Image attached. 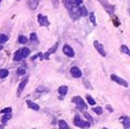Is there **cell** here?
I'll return each instance as SVG.
<instances>
[{
	"label": "cell",
	"instance_id": "6da1fadb",
	"mask_svg": "<svg viewBox=\"0 0 130 129\" xmlns=\"http://www.w3.org/2000/svg\"><path fill=\"white\" fill-rule=\"evenodd\" d=\"M99 2L101 3V5L104 9L106 10V12L108 13L110 16H113L115 13V6L112 5L111 3H109L107 0H99Z\"/></svg>",
	"mask_w": 130,
	"mask_h": 129
},
{
	"label": "cell",
	"instance_id": "7a4b0ae2",
	"mask_svg": "<svg viewBox=\"0 0 130 129\" xmlns=\"http://www.w3.org/2000/svg\"><path fill=\"white\" fill-rule=\"evenodd\" d=\"M72 102L75 103L77 105V108L79 109V110H81V111H83V110H86L87 108V104L85 103V101L83 100V98H81L80 96H74L73 98H72Z\"/></svg>",
	"mask_w": 130,
	"mask_h": 129
},
{
	"label": "cell",
	"instance_id": "3957f363",
	"mask_svg": "<svg viewBox=\"0 0 130 129\" xmlns=\"http://www.w3.org/2000/svg\"><path fill=\"white\" fill-rule=\"evenodd\" d=\"M74 124L78 126V127H81V128H85V127H89L90 123L88 121H85L84 119H82L81 117L79 115H77L76 117L74 118Z\"/></svg>",
	"mask_w": 130,
	"mask_h": 129
},
{
	"label": "cell",
	"instance_id": "277c9868",
	"mask_svg": "<svg viewBox=\"0 0 130 129\" xmlns=\"http://www.w3.org/2000/svg\"><path fill=\"white\" fill-rule=\"evenodd\" d=\"M93 46H94V48L96 49V52H98V54H100V55H102L103 57H105L107 54H106V52H105V49H104L103 45L100 43L99 41L97 40H95L94 42H93Z\"/></svg>",
	"mask_w": 130,
	"mask_h": 129
},
{
	"label": "cell",
	"instance_id": "5b68a950",
	"mask_svg": "<svg viewBox=\"0 0 130 129\" xmlns=\"http://www.w3.org/2000/svg\"><path fill=\"white\" fill-rule=\"evenodd\" d=\"M111 80L114 81L115 83H117L119 86H124V87H127V86H128V83H127V82L124 81V80L121 79V78H119V76L115 75V74H112V75H111Z\"/></svg>",
	"mask_w": 130,
	"mask_h": 129
},
{
	"label": "cell",
	"instance_id": "8992f818",
	"mask_svg": "<svg viewBox=\"0 0 130 129\" xmlns=\"http://www.w3.org/2000/svg\"><path fill=\"white\" fill-rule=\"evenodd\" d=\"M62 51H63V54L65 55H67L68 57H74L75 56V52H74V50L71 48L69 45H64Z\"/></svg>",
	"mask_w": 130,
	"mask_h": 129
},
{
	"label": "cell",
	"instance_id": "52a82bcc",
	"mask_svg": "<svg viewBox=\"0 0 130 129\" xmlns=\"http://www.w3.org/2000/svg\"><path fill=\"white\" fill-rule=\"evenodd\" d=\"M38 22L41 26L48 27L50 25V22L49 20H48V17L44 16L42 14H39L38 15Z\"/></svg>",
	"mask_w": 130,
	"mask_h": 129
},
{
	"label": "cell",
	"instance_id": "ba28073f",
	"mask_svg": "<svg viewBox=\"0 0 130 129\" xmlns=\"http://www.w3.org/2000/svg\"><path fill=\"white\" fill-rule=\"evenodd\" d=\"M70 73H71V75H72V77H74V78H81L82 75H83L81 69H80L79 67H77V66L71 67Z\"/></svg>",
	"mask_w": 130,
	"mask_h": 129
},
{
	"label": "cell",
	"instance_id": "9c48e42d",
	"mask_svg": "<svg viewBox=\"0 0 130 129\" xmlns=\"http://www.w3.org/2000/svg\"><path fill=\"white\" fill-rule=\"evenodd\" d=\"M57 48H58V43H55L52 47L51 49H49V51L46 53V54H44L43 56H42V58H44V59H49V56L51 55V54H54L55 52H56V50H57Z\"/></svg>",
	"mask_w": 130,
	"mask_h": 129
},
{
	"label": "cell",
	"instance_id": "30bf717a",
	"mask_svg": "<svg viewBox=\"0 0 130 129\" xmlns=\"http://www.w3.org/2000/svg\"><path fill=\"white\" fill-rule=\"evenodd\" d=\"M27 82H28V77H25V78H23L22 80V82L20 83V86L18 87V96H20L21 95V93L23 91V89H24V87L26 86Z\"/></svg>",
	"mask_w": 130,
	"mask_h": 129
},
{
	"label": "cell",
	"instance_id": "8fae6325",
	"mask_svg": "<svg viewBox=\"0 0 130 129\" xmlns=\"http://www.w3.org/2000/svg\"><path fill=\"white\" fill-rule=\"evenodd\" d=\"M39 5V0H27V6L30 10H36Z\"/></svg>",
	"mask_w": 130,
	"mask_h": 129
},
{
	"label": "cell",
	"instance_id": "7c38bea8",
	"mask_svg": "<svg viewBox=\"0 0 130 129\" xmlns=\"http://www.w3.org/2000/svg\"><path fill=\"white\" fill-rule=\"evenodd\" d=\"M120 120H121L124 128H130V118L128 117H122L120 118Z\"/></svg>",
	"mask_w": 130,
	"mask_h": 129
},
{
	"label": "cell",
	"instance_id": "4fadbf2b",
	"mask_svg": "<svg viewBox=\"0 0 130 129\" xmlns=\"http://www.w3.org/2000/svg\"><path fill=\"white\" fill-rule=\"evenodd\" d=\"M26 104L28 105V107L30 108V109H32V110H34V111H39V110H40V106H39L38 104L32 102V101H30V100H27Z\"/></svg>",
	"mask_w": 130,
	"mask_h": 129
},
{
	"label": "cell",
	"instance_id": "5bb4252c",
	"mask_svg": "<svg viewBox=\"0 0 130 129\" xmlns=\"http://www.w3.org/2000/svg\"><path fill=\"white\" fill-rule=\"evenodd\" d=\"M79 13H80L81 17H87L88 15V12H87V8L84 5H82V4L79 6Z\"/></svg>",
	"mask_w": 130,
	"mask_h": 129
},
{
	"label": "cell",
	"instance_id": "9a60e30c",
	"mask_svg": "<svg viewBox=\"0 0 130 129\" xmlns=\"http://www.w3.org/2000/svg\"><path fill=\"white\" fill-rule=\"evenodd\" d=\"M67 92H68V86H61L58 87V93H59L61 96L66 95Z\"/></svg>",
	"mask_w": 130,
	"mask_h": 129
},
{
	"label": "cell",
	"instance_id": "2e32d148",
	"mask_svg": "<svg viewBox=\"0 0 130 129\" xmlns=\"http://www.w3.org/2000/svg\"><path fill=\"white\" fill-rule=\"evenodd\" d=\"M22 58V50H18L16 52V54L14 55V60L15 61H20Z\"/></svg>",
	"mask_w": 130,
	"mask_h": 129
},
{
	"label": "cell",
	"instance_id": "e0dca14e",
	"mask_svg": "<svg viewBox=\"0 0 130 129\" xmlns=\"http://www.w3.org/2000/svg\"><path fill=\"white\" fill-rule=\"evenodd\" d=\"M120 52H121L122 54H127V55H129V56H130V49L128 48L127 46H125V45H122V46L120 47Z\"/></svg>",
	"mask_w": 130,
	"mask_h": 129
},
{
	"label": "cell",
	"instance_id": "ac0fdd59",
	"mask_svg": "<svg viewBox=\"0 0 130 129\" xmlns=\"http://www.w3.org/2000/svg\"><path fill=\"white\" fill-rule=\"evenodd\" d=\"M22 58H26L27 56L30 54V50L28 48L22 49Z\"/></svg>",
	"mask_w": 130,
	"mask_h": 129
},
{
	"label": "cell",
	"instance_id": "d6986e66",
	"mask_svg": "<svg viewBox=\"0 0 130 129\" xmlns=\"http://www.w3.org/2000/svg\"><path fill=\"white\" fill-rule=\"evenodd\" d=\"M12 118V115L11 113H8V114H4V116L2 117V118H1V121L3 122V123H6L10 118Z\"/></svg>",
	"mask_w": 130,
	"mask_h": 129
},
{
	"label": "cell",
	"instance_id": "ffe728a7",
	"mask_svg": "<svg viewBox=\"0 0 130 129\" xmlns=\"http://www.w3.org/2000/svg\"><path fill=\"white\" fill-rule=\"evenodd\" d=\"M58 126H59V128H61V129H63V128H69V125L66 123L64 120H62V119L58 120Z\"/></svg>",
	"mask_w": 130,
	"mask_h": 129
},
{
	"label": "cell",
	"instance_id": "44dd1931",
	"mask_svg": "<svg viewBox=\"0 0 130 129\" xmlns=\"http://www.w3.org/2000/svg\"><path fill=\"white\" fill-rule=\"evenodd\" d=\"M8 75H9V72H8L7 69H1V70H0V78H1V79H4V78H6Z\"/></svg>",
	"mask_w": 130,
	"mask_h": 129
},
{
	"label": "cell",
	"instance_id": "7402d4cb",
	"mask_svg": "<svg viewBox=\"0 0 130 129\" xmlns=\"http://www.w3.org/2000/svg\"><path fill=\"white\" fill-rule=\"evenodd\" d=\"M87 102H88V104L91 105V106H94V105L96 104L95 100H94L90 95H87Z\"/></svg>",
	"mask_w": 130,
	"mask_h": 129
},
{
	"label": "cell",
	"instance_id": "603a6c76",
	"mask_svg": "<svg viewBox=\"0 0 130 129\" xmlns=\"http://www.w3.org/2000/svg\"><path fill=\"white\" fill-rule=\"evenodd\" d=\"M19 43L20 44H26L27 43V38L23 35H20L19 36Z\"/></svg>",
	"mask_w": 130,
	"mask_h": 129
},
{
	"label": "cell",
	"instance_id": "cb8c5ba5",
	"mask_svg": "<svg viewBox=\"0 0 130 129\" xmlns=\"http://www.w3.org/2000/svg\"><path fill=\"white\" fill-rule=\"evenodd\" d=\"M17 73H18V75L23 76V75H25V73H26V70H25L23 67H20V68H18V70H17Z\"/></svg>",
	"mask_w": 130,
	"mask_h": 129
},
{
	"label": "cell",
	"instance_id": "d4e9b609",
	"mask_svg": "<svg viewBox=\"0 0 130 129\" xmlns=\"http://www.w3.org/2000/svg\"><path fill=\"white\" fill-rule=\"evenodd\" d=\"M8 41V36L5 34H0V44H3Z\"/></svg>",
	"mask_w": 130,
	"mask_h": 129
},
{
	"label": "cell",
	"instance_id": "484cf974",
	"mask_svg": "<svg viewBox=\"0 0 130 129\" xmlns=\"http://www.w3.org/2000/svg\"><path fill=\"white\" fill-rule=\"evenodd\" d=\"M92 111L94 112V113H96L97 115H102V113H103V110H102V108L101 107H96V108H93L92 109Z\"/></svg>",
	"mask_w": 130,
	"mask_h": 129
},
{
	"label": "cell",
	"instance_id": "4316f807",
	"mask_svg": "<svg viewBox=\"0 0 130 129\" xmlns=\"http://www.w3.org/2000/svg\"><path fill=\"white\" fill-rule=\"evenodd\" d=\"M89 20H90V22L93 25H96V22H95V17H94V14L93 13H90V15H89Z\"/></svg>",
	"mask_w": 130,
	"mask_h": 129
},
{
	"label": "cell",
	"instance_id": "83f0119b",
	"mask_svg": "<svg viewBox=\"0 0 130 129\" xmlns=\"http://www.w3.org/2000/svg\"><path fill=\"white\" fill-rule=\"evenodd\" d=\"M36 91L40 92V93H41V92H48L49 91V89H48V88H46V87H44V86H39L38 88L36 89Z\"/></svg>",
	"mask_w": 130,
	"mask_h": 129
},
{
	"label": "cell",
	"instance_id": "f1b7e54d",
	"mask_svg": "<svg viewBox=\"0 0 130 129\" xmlns=\"http://www.w3.org/2000/svg\"><path fill=\"white\" fill-rule=\"evenodd\" d=\"M30 40L32 41V42H37L38 41V38H37V35H36V33H31L30 34Z\"/></svg>",
	"mask_w": 130,
	"mask_h": 129
},
{
	"label": "cell",
	"instance_id": "f546056e",
	"mask_svg": "<svg viewBox=\"0 0 130 129\" xmlns=\"http://www.w3.org/2000/svg\"><path fill=\"white\" fill-rule=\"evenodd\" d=\"M11 112H12V108L9 107V108H5V109H3L0 113L1 114H8V113H11Z\"/></svg>",
	"mask_w": 130,
	"mask_h": 129
},
{
	"label": "cell",
	"instance_id": "4dcf8cb0",
	"mask_svg": "<svg viewBox=\"0 0 130 129\" xmlns=\"http://www.w3.org/2000/svg\"><path fill=\"white\" fill-rule=\"evenodd\" d=\"M52 3L54 5V8H58V5H59V0H52Z\"/></svg>",
	"mask_w": 130,
	"mask_h": 129
},
{
	"label": "cell",
	"instance_id": "1f68e13d",
	"mask_svg": "<svg viewBox=\"0 0 130 129\" xmlns=\"http://www.w3.org/2000/svg\"><path fill=\"white\" fill-rule=\"evenodd\" d=\"M74 2H75L78 6H80L81 4H83V0H74Z\"/></svg>",
	"mask_w": 130,
	"mask_h": 129
},
{
	"label": "cell",
	"instance_id": "d6a6232c",
	"mask_svg": "<svg viewBox=\"0 0 130 129\" xmlns=\"http://www.w3.org/2000/svg\"><path fill=\"white\" fill-rule=\"evenodd\" d=\"M84 115H85V117H86V118H87V119H89V120L91 121V120H92V118L90 117V116H89V115H87V113H84Z\"/></svg>",
	"mask_w": 130,
	"mask_h": 129
},
{
	"label": "cell",
	"instance_id": "836d02e7",
	"mask_svg": "<svg viewBox=\"0 0 130 129\" xmlns=\"http://www.w3.org/2000/svg\"><path fill=\"white\" fill-rule=\"evenodd\" d=\"M107 109H108L110 112H113V109H112V108H110V106H109V105L107 106Z\"/></svg>",
	"mask_w": 130,
	"mask_h": 129
},
{
	"label": "cell",
	"instance_id": "e575fe53",
	"mask_svg": "<svg viewBox=\"0 0 130 129\" xmlns=\"http://www.w3.org/2000/svg\"><path fill=\"white\" fill-rule=\"evenodd\" d=\"M2 49H3V46H2L1 44H0V50H2Z\"/></svg>",
	"mask_w": 130,
	"mask_h": 129
},
{
	"label": "cell",
	"instance_id": "d590c367",
	"mask_svg": "<svg viewBox=\"0 0 130 129\" xmlns=\"http://www.w3.org/2000/svg\"><path fill=\"white\" fill-rule=\"evenodd\" d=\"M128 12H129V14H130V9H128Z\"/></svg>",
	"mask_w": 130,
	"mask_h": 129
},
{
	"label": "cell",
	"instance_id": "8d00e7d4",
	"mask_svg": "<svg viewBox=\"0 0 130 129\" xmlns=\"http://www.w3.org/2000/svg\"><path fill=\"white\" fill-rule=\"evenodd\" d=\"M1 1H2V0H0V2H1Z\"/></svg>",
	"mask_w": 130,
	"mask_h": 129
},
{
	"label": "cell",
	"instance_id": "74e56055",
	"mask_svg": "<svg viewBox=\"0 0 130 129\" xmlns=\"http://www.w3.org/2000/svg\"><path fill=\"white\" fill-rule=\"evenodd\" d=\"M18 1H21V0H18Z\"/></svg>",
	"mask_w": 130,
	"mask_h": 129
}]
</instances>
